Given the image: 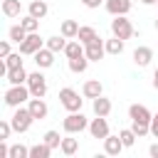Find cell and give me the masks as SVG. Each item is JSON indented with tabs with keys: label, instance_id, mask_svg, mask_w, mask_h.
<instances>
[{
	"label": "cell",
	"instance_id": "1",
	"mask_svg": "<svg viewBox=\"0 0 158 158\" xmlns=\"http://www.w3.org/2000/svg\"><path fill=\"white\" fill-rule=\"evenodd\" d=\"M30 99H32V94H30V86L27 84H10V89L5 91V104L10 109H17V106L27 104Z\"/></svg>",
	"mask_w": 158,
	"mask_h": 158
},
{
	"label": "cell",
	"instance_id": "2",
	"mask_svg": "<svg viewBox=\"0 0 158 158\" xmlns=\"http://www.w3.org/2000/svg\"><path fill=\"white\" fill-rule=\"evenodd\" d=\"M62 128H64V133L77 136V133H81L84 128H89V118H86L81 111H69V114L62 118Z\"/></svg>",
	"mask_w": 158,
	"mask_h": 158
},
{
	"label": "cell",
	"instance_id": "3",
	"mask_svg": "<svg viewBox=\"0 0 158 158\" xmlns=\"http://www.w3.org/2000/svg\"><path fill=\"white\" fill-rule=\"evenodd\" d=\"M10 123H12L15 133H25V131H30V126L35 123V116L30 114L27 106H17V109L12 111V116H10Z\"/></svg>",
	"mask_w": 158,
	"mask_h": 158
},
{
	"label": "cell",
	"instance_id": "4",
	"mask_svg": "<svg viewBox=\"0 0 158 158\" xmlns=\"http://www.w3.org/2000/svg\"><path fill=\"white\" fill-rule=\"evenodd\" d=\"M111 35L114 37H121V40H131L136 35V30H133V25H131V20L126 15H116L111 20Z\"/></svg>",
	"mask_w": 158,
	"mask_h": 158
},
{
	"label": "cell",
	"instance_id": "5",
	"mask_svg": "<svg viewBox=\"0 0 158 158\" xmlns=\"http://www.w3.org/2000/svg\"><path fill=\"white\" fill-rule=\"evenodd\" d=\"M59 104H62L67 111H81L84 99H81L79 91H74L72 86H64V89H59Z\"/></svg>",
	"mask_w": 158,
	"mask_h": 158
},
{
	"label": "cell",
	"instance_id": "6",
	"mask_svg": "<svg viewBox=\"0 0 158 158\" xmlns=\"http://www.w3.org/2000/svg\"><path fill=\"white\" fill-rule=\"evenodd\" d=\"M27 86H30V94L32 96L44 99V94H47V77L42 74V69H37V72H32L27 77Z\"/></svg>",
	"mask_w": 158,
	"mask_h": 158
},
{
	"label": "cell",
	"instance_id": "7",
	"mask_svg": "<svg viewBox=\"0 0 158 158\" xmlns=\"http://www.w3.org/2000/svg\"><path fill=\"white\" fill-rule=\"evenodd\" d=\"M44 44H47V40H42V37L37 35V32H30V35L25 37V42L20 44V52H22V54H30V57H32V54H35L37 49H42Z\"/></svg>",
	"mask_w": 158,
	"mask_h": 158
},
{
	"label": "cell",
	"instance_id": "8",
	"mask_svg": "<svg viewBox=\"0 0 158 158\" xmlns=\"http://www.w3.org/2000/svg\"><path fill=\"white\" fill-rule=\"evenodd\" d=\"M84 54L89 57V62H99V59H104V54H106V42H104L101 37H96L94 42L84 44Z\"/></svg>",
	"mask_w": 158,
	"mask_h": 158
},
{
	"label": "cell",
	"instance_id": "9",
	"mask_svg": "<svg viewBox=\"0 0 158 158\" xmlns=\"http://www.w3.org/2000/svg\"><path fill=\"white\" fill-rule=\"evenodd\" d=\"M89 133H91V138H106L109 136V121H106V116H96V118H91L89 121Z\"/></svg>",
	"mask_w": 158,
	"mask_h": 158
},
{
	"label": "cell",
	"instance_id": "10",
	"mask_svg": "<svg viewBox=\"0 0 158 158\" xmlns=\"http://www.w3.org/2000/svg\"><path fill=\"white\" fill-rule=\"evenodd\" d=\"M27 109H30V114L35 116V121H42V118H47V114H49V106H47L44 99H40V96H32V99L27 101Z\"/></svg>",
	"mask_w": 158,
	"mask_h": 158
},
{
	"label": "cell",
	"instance_id": "11",
	"mask_svg": "<svg viewBox=\"0 0 158 158\" xmlns=\"http://www.w3.org/2000/svg\"><path fill=\"white\" fill-rule=\"evenodd\" d=\"M131 57H133V64L143 69V67H148V64L153 62V49H151V47H146V44H141V47H136V49H133V54H131Z\"/></svg>",
	"mask_w": 158,
	"mask_h": 158
},
{
	"label": "cell",
	"instance_id": "12",
	"mask_svg": "<svg viewBox=\"0 0 158 158\" xmlns=\"http://www.w3.org/2000/svg\"><path fill=\"white\" fill-rule=\"evenodd\" d=\"M32 57H35V64H37V69H49V67L54 64V52H52L47 44H44L42 49H37Z\"/></svg>",
	"mask_w": 158,
	"mask_h": 158
},
{
	"label": "cell",
	"instance_id": "13",
	"mask_svg": "<svg viewBox=\"0 0 158 158\" xmlns=\"http://www.w3.org/2000/svg\"><path fill=\"white\" fill-rule=\"evenodd\" d=\"M128 118H131V121L151 123L153 114H151V111H148V106H143V104H131V106H128Z\"/></svg>",
	"mask_w": 158,
	"mask_h": 158
},
{
	"label": "cell",
	"instance_id": "14",
	"mask_svg": "<svg viewBox=\"0 0 158 158\" xmlns=\"http://www.w3.org/2000/svg\"><path fill=\"white\" fill-rule=\"evenodd\" d=\"M104 7H106V12L109 15H128L131 12V0H106L104 2Z\"/></svg>",
	"mask_w": 158,
	"mask_h": 158
},
{
	"label": "cell",
	"instance_id": "15",
	"mask_svg": "<svg viewBox=\"0 0 158 158\" xmlns=\"http://www.w3.org/2000/svg\"><path fill=\"white\" fill-rule=\"evenodd\" d=\"M101 94H104V86H101L99 79H86L84 81V86H81V96L84 99H96Z\"/></svg>",
	"mask_w": 158,
	"mask_h": 158
},
{
	"label": "cell",
	"instance_id": "16",
	"mask_svg": "<svg viewBox=\"0 0 158 158\" xmlns=\"http://www.w3.org/2000/svg\"><path fill=\"white\" fill-rule=\"evenodd\" d=\"M123 148H126V146H123L121 136H111V133H109V136L104 138V153H106V156H118Z\"/></svg>",
	"mask_w": 158,
	"mask_h": 158
},
{
	"label": "cell",
	"instance_id": "17",
	"mask_svg": "<svg viewBox=\"0 0 158 158\" xmlns=\"http://www.w3.org/2000/svg\"><path fill=\"white\" fill-rule=\"evenodd\" d=\"M91 109H94V116H109L111 114V99H106L104 94L91 99Z\"/></svg>",
	"mask_w": 158,
	"mask_h": 158
},
{
	"label": "cell",
	"instance_id": "18",
	"mask_svg": "<svg viewBox=\"0 0 158 158\" xmlns=\"http://www.w3.org/2000/svg\"><path fill=\"white\" fill-rule=\"evenodd\" d=\"M27 12L35 15L37 20H42V17L49 12V2H47V0H32V2L27 5Z\"/></svg>",
	"mask_w": 158,
	"mask_h": 158
},
{
	"label": "cell",
	"instance_id": "19",
	"mask_svg": "<svg viewBox=\"0 0 158 158\" xmlns=\"http://www.w3.org/2000/svg\"><path fill=\"white\" fill-rule=\"evenodd\" d=\"M79 27H81V25H79L77 20H62V25H59V32H62L67 40H74V37L79 35Z\"/></svg>",
	"mask_w": 158,
	"mask_h": 158
},
{
	"label": "cell",
	"instance_id": "20",
	"mask_svg": "<svg viewBox=\"0 0 158 158\" xmlns=\"http://www.w3.org/2000/svg\"><path fill=\"white\" fill-rule=\"evenodd\" d=\"M67 67H69V72H74V74H84L86 67H89V57L81 54V57H74V59H67Z\"/></svg>",
	"mask_w": 158,
	"mask_h": 158
},
{
	"label": "cell",
	"instance_id": "21",
	"mask_svg": "<svg viewBox=\"0 0 158 158\" xmlns=\"http://www.w3.org/2000/svg\"><path fill=\"white\" fill-rule=\"evenodd\" d=\"M27 72H25V67H17V69H7V84H27Z\"/></svg>",
	"mask_w": 158,
	"mask_h": 158
},
{
	"label": "cell",
	"instance_id": "22",
	"mask_svg": "<svg viewBox=\"0 0 158 158\" xmlns=\"http://www.w3.org/2000/svg\"><path fill=\"white\" fill-rule=\"evenodd\" d=\"M96 37H99V32H96L91 25H81V27H79V35H77V40H79L81 44H89V42H94Z\"/></svg>",
	"mask_w": 158,
	"mask_h": 158
},
{
	"label": "cell",
	"instance_id": "23",
	"mask_svg": "<svg viewBox=\"0 0 158 158\" xmlns=\"http://www.w3.org/2000/svg\"><path fill=\"white\" fill-rule=\"evenodd\" d=\"M67 42H69V40H67V37H64L62 32H59V35H52V37H47V47H49V49H52L54 54H57V52H64Z\"/></svg>",
	"mask_w": 158,
	"mask_h": 158
},
{
	"label": "cell",
	"instance_id": "24",
	"mask_svg": "<svg viewBox=\"0 0 158 158\" xmlns=\"http://www.w3.org/2000/svg\"><path fill=\"white\" fill-rule=\"evenodd\" d=\"M64 54H67V59H74V57H81L84 54V44L74 37V40H69L67 42V47H64Z\"/></svg>",
	"mask_w": 158,
	"mask_h": 158
},
{
	"label": "cell",
	"instance_id": "25",
	"mask_svg": "<svg viewBox=\"0 0 158 158\" xmlns=\"http://www.w3.org/2000/svg\"><path fill=\"white\" fill-rule=\"evenodd\" d=\"M52 146H47L44 141L42 143H35V146H30V158H49L52 156Z\"/></svg>",
	"mask_w": 158,
	"mask_h": 158
},
{
	"label": "cell",
	"instance_id": "26",
	"mask_svg": "<svg viewBox=\"0 0 158 158\" xmlns=\"http://www.w3.org/2000/svg\"><path fill=\"white\" fill-rule=\"evenodd\" d=\"M20 12H22L20 0H2V15L5 17H20Z\"/></svg>",
	"mask_w": 158,
	"mask_h": 158
},
{
	"label": "cell",
	"instance_id": "27",
	"mask_svg": "<svg viewBox=\"0 0 158 158\" xmlns=\"http://www.w3.org/2000/svg\"><path fill=\"white\" fill-rule=\"evenodd\" d=\"M27 35H30V32H27V30H25L22 25H12V27L7 30V37H10V40H12L15 44H22Z\"/></svg>",
	"mask_w": 158,
	"mask_h": 158
},
{
	"label": "cell",
	"instance_id": "28",
	"mask_svg": "<svg viewBox=\"0 0 158 158\" xmlns=\"http://www.w3.org/2000/svg\"><path fill=\"white\" fill-rule=\"evenodd\" d=\"M123 42H126V40H121V37H114V35H111V40H106V54L118 57V54L123 52Z\"/></svg>",
	"mask_w": 158,
	"mask_h": 158
},
{
	"label": "cell",
	"instance_id": "29",
	"mask_svg": "<svg viewBox=\"0 0 158 158\" xmlns=\"http://www.w3.org/2000/svg\"><path fill=\"white\" fill-rule=\"evenodd\" d=\"M59 151H62L64 156H74V153L79 151V138H72V133H69V138H62Z\"/></svg>",
	"mask_w": 158,
	"mask_h": 158
},
{
	"label": "cell",
	"instance_id": "30",
	"mask_svg": "<svg viewBox=\"0 0 158 158\" xmlns=\"http://www.w3.org/2000/svg\"><path fill=\"white\" fill-rule=\"evenodd\" d=\"M20 25H22L27 32H37V30H40V20H37L35 15H30V12H27V15L20 20Z\"/></svg>",
	"mask_w": 158,
	"mask_h": 158
},
{
	"label": "cell",
	"instance_id": "31",
	"mask_svg": "<svg viewBox=\"0 0 158 158\" xmlns=\"http://www.w3.org/2000/svg\"><path fill=\"white\" fill-rule=\"evenodd\" d=\"M42 141H44L47 146H52V148H59V146H62V136H59V131H47V133L42 136Z\"/></svg>",
	"mask_w": 158,
	"mask_h": 158
},
{
	"label": "cell",
	"instance_id": "32",
	"mask_svg": "<svg viewBox=\"0 0 158 158\" xmlns=\"http://www.w3.org/2000/svg\"><path fill=\"white\" fill-rule=\"evenodd\" d=\"M5 64H7V69H17V67H22V52H10V54L5 57Z\"/></svg>",
	"mask_w": 158,
	"mask_h": 158
},
{
	"label": "cell",
	"instance_id": "33",
	"mask_svg": "<svg viewBox=\"0 0 158 158\" xmlns=\"http://www.w3.org/2000/svg\"><path fill=\"white\" fill-rule=\"evenodd\" d=\"M131 128H133V133L138 138H143V136L151 133V123H143V121H131Z\"/></svg>",
	"mask_w": 158,
	"mask_h": 158
},
{
	"label": "cell",
	"instance_id": "34",
	"mask_svg": "<svg viewBox=\"0 0 158 158\" xmlns=\"http://www.w3.org/2000/svg\"><path fill=\"white\" fill-rule=\"evenodd\" d=\"M118 136H121V141H123V146H126V148H131V146L136 143V138H138V136L133 133V128H121V131H118Z\"/></svg>",
	"mask_w": 158,
	"mask_h": 158
},
{
	"label": "cell",
	"instance_id": "35",
	"mask_svg": "<svg viewBox=\"0 0 158 158\" xmlns=\"http://www.w3.org/2000/svg\"><path fill=\"white\" fill-rule=\"evenodd\" d=\"M10 158H30V148L22 143H15L10 146Z\"/></svg>",
	"mask_w": 158,
	"mask_h": 158
},
{
	"label": "cell",
	"instance_id": "36",
	"mask_svg": "<svg viewBox=\"0 0 158 158\" xmlns=\"http://www.w3.org/2000/svg\"><path fill=\"white\" fill-rule=\"evenodd\" d=\"M15 128H12V123L10 121H0V141H5V138H10V133H12Z\"/></svg>",
	"mask_w": 158,
	"mask_h": 158
},
{
	"label": "cell",
	"instance_id": "37",
	"mask_svg": "<svg viewBox=\"0 0 158 158\" xmlns=\"http://www.w3.org/2000/svg\"><path fill=\"white\" fill-rule=\"evenodd\" d=\"M151 136L153 138H158V111L153 114V118H151Z\"/></svg>",
	"mask_w": 158,
	"mask_h": 158
},
{
	"label": "cell",
	"instance_id": "38",
	"mask_svg": "<svg viewBox=\"0 0 158 158\" xmlns=\"http://www.w3.org/2000/svg\"><path fill=\"white\" fill-rule=\"evenodd\" d=\"M10 42H12V40H5V42L0 44V57H2V59L10 54Z\"/></svg>",
	"mask_w": 158,
	"mask_h": 158
},
{
	"label": "cell",
	"instance_id": "39",
	"mask_svg": "<svg viewBox=\"0 0 158 158\" xmlns=\"http://www.w3.org/2000/svg\"><path fill=\"white\" fill-rule=\"evenodd\" d=\"M81 2H84V7H89V10H96V7H99L104 0H81Z\"/></svg>",
	"mask_w": 158,
	"mask_h": 158
},
{
	"label": "cell",
	"instance_id": "40",
	"mask_svg": "<svg viewBox=\"0 0 158 158\" xmlns=\"http://www.w3.org/2000/svg\"><path fill=\"white\" fill-rule=\"evenodd\" d=\"M0 158H10V146H5V141H0Z\"/></svg>",
	"mask_w": 158,
	"mask_h": 158
},
{
	"label": "cell",
	"instance_id": "41",
	"mask_svg": "<svg viewBox=\"0 0 158 158\" xmlns=\"http://www.w3.org/2000/svg\"><path fill=\"white\" fill-rule=\"evenodd\" d=\"M148 153H151V158H158V143H151L148 146Z\"/></svg>",
	"mask_w": 158,
	"mask_h": 158
},
{
	"label": "cell",
	"instance_id": "42",
	"mask_svg": "<svg viewBox=\"0 0 158 158\" xmlns=\"http://www.w3.org/2000/svg\"><path fill=\"white\" fill-rule=\"evenodd\" d=\"M153 89H156V91H158V67H156V69H153Z\"/></svg>",
	"mask_w": 158,
	"mask_h": 158
},
{
	"label": "cell",
	"instance_id": "43",
	"mask_svg": "<svg viewBox=\"0 0 158 158\" xmlns=\"http://www.w3.org/2000/svg\"><path fill=\"white\" fill-rule=\"evenodd\" d=\"M141 2H143V5H156L158 0H141Z\"/></svg>",
	"mask_w": 158,
	"mask_h": 158
},
{
	"label": "cell",
	"instance_id": "44",
	"mask_svg": "<svg viewBox=\"0 0 158 158\" xmlns=\"http://www.w3.org/2000/svg\"><path fill=\"white\" fill-rule=\"evenodd\" d=\"M156 30H158V17H156Z\"/></svg>",
	"mask_w": 158,
	"mask_h": 158
},
{
	"label": "cell",
	"instance_id": "45",
	"mask_svg": "<svg viewBox=\"0 0 158 158\" xmlns=\"http://www.w3.org/2000/svg\"><path fill=\"white\" fill-rule=\"evenodd\" d=\"M156 5H158V2H156Z\"/></svg>",
	"mask_w": 158,
	"mask_h": 158
},
{
	"label": "cell",
	"instance_id": "46",
	"mask_svg": "<svg viewBox=\"0 0 158 158\" xmlns=\"http://www.w3.org/2000/svg\"><path fill=\"white\" fill-rule=\"evenodd\" d=\"M47 2H49V0H47Z\"/></svg>",
	"mask_w": 158,
	"mask_h": 158
}]
</instances>
